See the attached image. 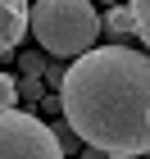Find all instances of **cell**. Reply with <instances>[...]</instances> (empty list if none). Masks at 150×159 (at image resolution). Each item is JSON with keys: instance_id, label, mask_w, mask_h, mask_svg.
Instances as JSON below:
<instances>
[{"instance_id": "11", "label": "cell", "mask_w": 150, "mask_h": 159, "mask_svg": "<svg viewBox=\"0 0 150 159\" xmlns=\"http://www.w3.org/2000/svg\"><path fill=\"white\" fill-rule=\"evenodd\" d=\"M59 82H64V64H59V59H46V68H41V86H55V91H59Z\"/></svg>"}, {"instance_id": "10", "label": "cell", "mask_w": 150, "mask_h": 159, "mask_svg": "<svg viewBox=\"0 0 150 159\" xmlns=\"http://www.w3.org/2000/svg\"><path fill=\"white\" fill-rule=\"evenodd\" d=\"M18 68H23V77H41V68H46V55L27 50V55H18Z\"/></svg>"}, {"instance_id": "4", "label": "cell", "mask_w": 150, "mask_h": 159, "mask_svg": "<svg viewBox=\"0 0 150 159\" xmlns=\"http://www.w3.org/2000/svg\"><path fill=\"white\" fill-rule=\"evenodd\" d=\"M23 37H27V0H0V55H14Z\"/></svg>"}, {"instance_id": "8", "label": "cell", "mask_w": 150, "mask_h": 159, "mask_svg": "<svg viewBox=\"0 0 150 159\" xmlns=\"http://www.w3.org/2000/svg\"><path fill=\"white\" fill-rule=\"evenodd\" d=\"M0 109H18V77L0 73Z\"/></svg>"}, {"instance_id": "14", "label": "cell", "mask_w": 150, "mask_h": 159, "mask_svg": "<svg viewBox=\"0 0 150 159\" xmlns=\"http://www.w3.org/2000/svg\"><path fill=\"white\" fill-rule=\"evenodd\" d=\"M105 159H137V155H105Z\"/></svg>"}, {"instance_id": "5", "label": "cell", "mask_w": 150, "mask_h": 159, "mask_svg": "<svg viewBox=\"0 0 150 159\" xmlns=\"http://www.w3.org/2000/svg\"><path fill=\"white\" fill-rule=\"evenodd\" d=\"M100 32L109 37V46H132V41H141L137 37V23H132V14H127L123 5H109V9H105Z\"/></svg>"}, {"instance_id": "7", "label": "cell", "mask_w": 150, "mask_h": 159, "mask_svg": "<svg viewBox=\"0 0 150 159\" xmlns=\"http://www.w3.org/2000/svg\"><path fill=\"white\" fill-rule=\"evenodd\" d=\"M123 9L132 14V23H137V37L146 41V37H150V0H127Z\"/></svg>"}, {"instance_id": "12", "label": "cell", "mask_w": 150, "mask_h": 159, "mask_svg": "<svg viewBox=\"0 0 150 159\" xmlns=\"http://www.w3.org/2000/svg\"><path fill=\"white\" fill-rule=\"evenodd\" d=\"M41 109H46V114H59V96H41Z\"/></svg>"}, {"instance_id": "13", "label": "cell", "mask_w": 150, "mask_h": 159, "mask_svg": "<svg viewBox=\"0 0 150 159\" xmlns=\"http://www.w3.org/2000/svg\"><path fill=\"white\" fill-rule=\"evenodd\" d=\"M77 159H105V155H100V150H87V146H82V150H77Z\"/></svg>"}, {"instance_id": "15", "label": "cell", "mask_w": 150, "mask_h": 159, "mask_svg": "<svg viewBox=\"0 0 150 159\" xmlns=\"http://www.w3.org/2000/svg\"><path fill=\"white\" fill-rule=\"evenodd\" d=\"M100 5H118V0H100Z\"/></svg>"}, {"instance_id": "6", "label": "cell", "mask_w": 150, "mask_h": 159, "mask_svg": "<svg viewBox=\"0 0 150 159\" xmlns=\"http://www.w3.org/2000/svg\"><path fill=\"white\" fill-rule=\"evenodd\" d=\"M46 127H50V136H55V146H59L64 155H77V150H82V141H77V136H73V127H68V123H64V118L46 123Z\"/></svg>"}, {"instance_id": "3", "label": "cell", "mask_w": 150, "mask_h": 159, "mask_svg": "<svg viewBox=\"0 0 150 159\" xmlns=\"http://www.w3.org/2000/svg\"><path fill=\"white\" fill-rule=\"evenodd\" d=\"M0 159H64V150L37 114L0 109Z\"/></svg>"}, {"instance_id": "9", "label": "cell", "mask_w": 150, "mask_h": 159, "mask_svg": "<svg viewBox=\"0 0 150 159\" xmlns=\"http://www.w3.org/2000/svg\"><path fill=\"white\" fill-rule=\"evenodd\" d=\"M41 96H46L41 77H23V82H18V100H27V105H41Z\"/></svg>"}, {"instance_id": "2", "label": "cell", "mask_w": 150, "mask_h": 159, "mask_svg": "<svg viewBox=\"0 0 150 159\" xmlns=\"http://www.w3.org/2000/svg\"><path fill=\"white\" fill-rule=\"evenodd\" d=\"M27 27L46 55L55 59H77L87 55L100 37V14L91 0H37L27 9Z\"/></svg>"}, {"instance_id": "1", "label": "cell", "mask_w": 150, "mask_h": 159, "mask_svg": "<svg viewBox=\"0 0 150 159\" xmlns=\"http://www.w3.org/2000/svg\"><path fill=\"white\" fill-rule=\"evenodd\" d=\"M59 114L100 155L150 150V59L132 46H91L64 68Z\"/></svg>"}]
</instances>
